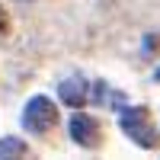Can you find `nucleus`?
Masks as SVG:
<instances>
[{"instance_id":"obj_1","label":"nucleus","mask_w":160,"mask_h":160,"mask_svg":"<svg viewBox=\"0 0 160 160\" xmlns=\"http://www.w3.org/2000/svg\"><path fill=\"white\" fill-rule=\"evenodd\" d=\"M122 131L138 144V148H154L157 144V131L151 128L148 112H144L141 106H131V109L122 112Z\"/></svg>"},{"instance_id":"obj_2","label":"nucleus","mask_w":160,"mask_h":160,"mask_svg":"<svg viewBox=\"0 0 160 160\" xmlns=\"http://www.w3.org/2000/svg\"><path fill=\"white\" fill-rule=\"evenodd\" d=\"M55 102H51L48 96H32L29 102H26V109H22V125L32 131V135H42V131H48L51 125H55Z\"/></svg>"},{"instance_id":"obj_3","label":"nucleus","mask_w":160,"mask_h":160,"mask_svg":"<svg viewBox=\"0 0 160 160\" xmlns=\"http://www.w3.org/2000/svg\"><path fill=\"white\" fill-rule=\"evenodd\" d=\"M71 138L77 144H83V148H93L99 138V128H96V118L93 115H83V112H74L71 118Z\"/></svg>"},{"instance_id":"obj_4","label":"nucleus","mask_w":160,"mask_h":160,"mask_svg":"<svg viewBox=\"0 0 160 160\" xmlns=\"http://www.w3.org/2000/svg\"><path fill=\"white\" fill-rule=\"evenodd\" d=\"M58 93H61V102L80 106V102H87V80L80 77V74H74V77H68V80H61Z\"/></svg>"},{"instance_id":"obj_5","label":"nucleus","mask_w":160,"mask_h":160,"mask_svg":"<svg viewBox=\"0 0 160 160\" xmlns=\"http://www.w3.org/2000/svg\"><path fill=\"white\" fill-rule=\"evenodd\" d=\"M26 148L19 138H0V160H22Z\"/></svg>"},{"instance_id":"obj_6","label":"nucleus","mask_w":160,"mask_h":160,"mask_svg":"<svg viewBox=\"0 0 160 160\" xmlns=\"http://www.w3.org/2000/svg\"><path fill=\"white\" fill-rule=\"evenodd\" d=\"M154 77H157V80H160V68H157V74H154Z\"/></svg>"}]
</instances>
